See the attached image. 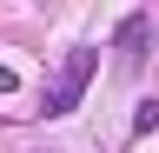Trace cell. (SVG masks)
<instances>
[{
    "mask_svg": "<svg viewBox=\"0 0 159 153\" xmlns=\"http://www.w3.org/2000/svg\"><path fill=\"white\" fill-rule=\"evenodd\" d=\"M146 27H152V13L139 7V13H126V20H119V33H113V40H119V67H126V73L146 60V53H139V47H146Z\"/></svg>",
    "mask_w": 159,
    "mask_h": 153,
    "instance_id": "cell-2",
    "label": "cell"
},
{
    "mask_svg": "<svg viewBox=\"0 0 159 153\" xmlns=\"http://www.w3.org/2000/svg\"><path fill=\"white\" fill-rule=\"evenodd\" d=\"M93 67H99V53H93V47L66 53V60H60V73L40 87V113H73V107H80V93H86V80H93Z\"/></svg>",
    "mask_w": 159,
    "mask_h": 153,
    "instance_id": "cell-1",
    "label": "cell"
},
{
    "mask_svg": "<svg viewBox=\"0 0 159 153\" xmlns=\"http://www.w3.org/2000/svg\"><path fill=\"white\" fill-rule=\"evenodd\" d=\"M0 93H13V67H0Z\"/></svg>",
    "mask_w": 159,
    "mask_h": 153,
    "instance_id": "cell-4",
    "label": "cell"
},
{
    "mask_svg": "<svg viewBox=\"0 0 159 153\" xmlns=\"http://www.w3.org/2000/svg\"><path fill=\"white\" fill-rule=\"evenodd\" d=\"M159 127V100H139V113H133V133H152Z\"/></svg>",
    "mask_w": 159,
    "mask_h": 153,
    "instance_id": "cell-3",
    "label": "cell"
}]
</instances>
